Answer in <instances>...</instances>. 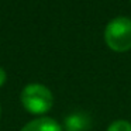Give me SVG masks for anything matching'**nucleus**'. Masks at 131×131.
<instances>
[{"label":"nucleus","instance_id":"f257e3e1","mask_svg":"<svg viewBox=\"0 0 131 131\" xmlns=\"http://www.w3.org/2000/svg\"><path fill=\"white\" fill-rule=\"evenodd\" d=\"M20 100L23 107L31 114H45L52 108L54 96L47 86L41 83H28L21 90Z\"/></svg>","mask_w":131,"mask_h":131},{"label":"nucleus","instance_id":"f03ea898","mask_svg":"<svg viewBox=\"0 0 131 131\" xmlns=\"http://www.w3.org/2000/svg\"><path fill=\"white\" fill-rule=\"evenodd\" d=\"M104 42L113 52H127L131 49V18L116 17L104 28Z\"/></svg>","mask_w":131,"mask_h":131},{"label":"nucleus","instance_id":"7ed1b4c3","mask_svg":"<svg viewBox=\"0 0 131 131\" xmlns=\"http://www.w3.org/2000/svg\"><path fill=\"white\" fill-rule=\"evenodd\" d=\"M90 128V117L83 111H75L65 117L63 131H89Z\"/></svg>","mask_w":131,"mask_h":131},{"label":"nucleus","instance_id":"20e7f679","mask_svg":"<svg viewBox=\"0 0 131 131\" xmlns=\"http://www.w3.org/2000/svg\"><path fill=\"white\" fill-rule=\"evenodd\" d=\"M20 131H63L62 125L51 117H38L27 123Z\"/></svg>","mask_w":131,"mask_h":131},{"label":"nucleus","instance_id":"39448f33","mask_svg":"<svg viewBox=\"0 0 131 131\" xmlns=\"http://www.w3.org/2000/svg\"><path fill=\"white\" fill-rule=\"evenodd\" d=\"M106 131H131V123L125 120H117L111 123Z\"/></svg>","mask_w":131,"mask_h":131},{"label":"nucleus","instance_id":"423d86ee","mask_svg":"<svg viewBox=\"0 0 131 131\" xmlns=\"http://www.w3.org/2000/svg\"><path fill=\"white\" fill-rule=\"evenodd\" d=\"M6 79H7V75H6V71H4L2 66H0V88L6 83Z\"/></svg>","mask_w":131,"mask_h":131},{"label":"nucleus","instance_id":"0eeeda50","mask_svg":"<svg viewBox=\"0 0 131 131\" xmlns=\"http://www.w3.org/2000/svg\"><path fill=\"white\" fill-rule=\"evenodd\" d=\"M0 117H2V106H0Z\"/></svg>","mask_w":131,"mask_h":131},{"label":"nucleus","instance_id":"6e6552de","mask_svg":"<svg viewBox=\"0 0 131 131\" xmlns=\"http://www.w3.org/2000/svg\"><path fill=\"white\" fill-rule=\"evenodd\" d=\"M130 2H131V0H130Z\"/></svg>","mask_w":131,"mask_h":131}]
</instances>
